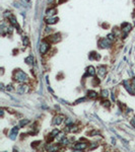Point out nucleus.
I'll return each instance as SVG.
<instances>
[{"label": "nucleus", "mask_w": 135, "mask_h": 152, "mask_svg": "<svg viewBox=\"0 0 135 152\" xmlns=\"http://www.w3.org/2000/svg\"><path fill=\"white\" fill-rule=\"evenodd\" d=\"M14 78L16 81H18V82H25L26 80H28V76H26V74L25 72H22V71L21 70H18V71H16L15 74H14Z\"/></svg>", "instance_id": "nucleus-1"}, {"label": "nucleus", "mask_w": 135, "mask_h": 152, "mask_svg": "<svg viewBox=\"0 0 135 152\" xmlns=\"http://www.w3.org/2000/svg\"><path fill=\"white\" fill-rule=\"evenodd\" d=\"M111 45H112V41L109 38H105L100 41V46L102 48H109V47H111Z\"/></svg>", "instance_id": "nucleus-2"}, {"label": "nucleus", "mask_w": 135, "mask_h": 152, "mask_svg": "<svg viewBox=\"0 0 135 152\" xmlns=\"http://www.w3.org/2000/svg\"><path fill=\"white\" fill-rule=\"evenodd\" d=\"M48 50H49V44L47 42H43L41 44V47H40V52H41V54H45Z\"/></svg>", "instance_id": "nucleus-3"}, {"label": "nucleus", "mask_w": 135, "mask_h": 152, "mask_svg": "<svg viewBox=\"0 0 135 152\" xmlns=\"http://www.w3.org/2000/svg\"><path fill=\"white\" fill-rule=\"evenodd\" d=\"M17 131H18V127H14V128H13V129L11 130L10 134H9V138H10L11 140H15L16 134H17Z\"/></svg>", "instance_id": "nucleus-4"}, {"label": "nucleus", "mask_w": 135, "mask_h": 152, "mask_svg": "<svg viewBox=\"0 0 135 152\" xmlns=\"http://www.w3.org/2000/svg\"><path fill=\"white\" fill-rule=\"evenodd\" d=\"M97 72H99L100 76L104 77L105 75H106V66H104V65L99 66V67H97Z\"/></svg>", "instance_id": "nucleus-5"}, {"label": "nucleus", "mask_w": 135, "mask_h": 152, "mask_svg": "<svg viewBox=\"0 0 135 152\" xmlns=\"http://www.w3.org/2000/svg\"><path fill=\"white\" fill-rule=\"evenodd\" d=\"M121 28H122V30L125 33V35H126V33L129 32V30H131V25H130V23L125 22V23H123V25H122V26H121Z\"/></svg>", "instance_id": "nucleus-6"}, {"label": "nucleus", "mask_w": 135, "mask_h": 152, "mask_svg": "<svg viewBox=\"0 0 135 152\" xmlns=\"http://www.w3.org/2000/svg\"><path fill=\"white\" fill-rule=\"evenodd\" d=\"M74 149L75 150H83V149H85L86 148V144L85 143H77L74 145Z\"/></svg>", "instance_id": "nucleus-7"}, {"label": "nucleus", "mask_w": 135, "mask_h": 152, "mask_svg": "<svg viewBox=\"0 0 135 152\" xmlns=\"http://www.w3.org/2000/svg\"><path fill=\"white\" fill-rule=\"evenodd\" d=\"M63 116H57L54 118V120H53V124L54 125H60L62 123V121H63Z\"/></svg>", "instance_id": "nucleus-8"}, {"label": "nucleus", "mask_w": 135, "mask_h": 152, "mask_svg": "<svg viewBox=\"0 0 135 152\" xmlns=\"http://www.w3.org/2000/svg\"><path fill=\"white\" fill-rule=\"evenodd\" d=\"M48 40H49L51 43H56V42H58V41L60 40V37H59V35H54V36L49 37Z\"/></svg>", "instance_id": "nucleus-9"}, {"label": "nucleus", "mask_w": 135, "mask_h": 152, "mask_svg": "<svg viewBox=\"0 0 135 152\" xmlns=\"http://www.w3.org/2000/svg\"><path fill=\"white\" fill-rule=\"evenodd\" d=\"M26 91H28V87H26L25 85H21L17 88V92L19 94H23L25 92H26Z\"/></svg>", "instance_id": "nucleus-10"}, {"label": "nucleus", "mask_w": 135, "mask_h": 152, "mask_svg": "<svg viewBox=\"0 0 135 152\" xmlns=\"http://www.w3.org/2000/svg\"><path fill=\"white\" fill-rule=\"evenodd\" d=\"M87 95H89V99H96L97 96V93L93 90H89V91H87Z\"/></svg>", "instance_id": "nucleus-11"}, {"label": "nucleus", "mask_w": 135, "mask_h": 152, "mask_svg": "<svg viewBox=\"0 0 135 152\" xmlns=\"http://www.w3.org/2000/svg\"><path fill=\"white\" fill-rule=\"evenodd\" d=\"M58 21V18L57 17H49L47 18V23H49V25H53V23H56Z\"/></svg>", "instance_id": "nucleus-12"}, {"label": "nucleus", "mask_w": 135, "mask_h": 152, "mask_svg": "<svg viewBox=\"0 0 135 152\" xmlns=\"http://www.w3.org/2000/svg\"><path fill=\"white\" fill-rule=\"evenodd\" d=\"M87 74L90 76H93L94 74H96V70H94V68L93 66H89V68H87Z\"/></svg>", "instance_id": "nucleus-13"}, {"label": "nucleus", "mask_w": 135, "mask_h": 152, "mask_svg": "<svg viewBox=\"0 0 135 152\" xmlns=\"http://www.w3.org/2000/svg\"><path fill=\"white\" fill-rule=\"evenodd\" d=\"M46 13H47L48 15L51 16V15H54L55 13H57V10H56V8H50V9L47 10Z\"/></svg>", "instance_id": "nucleus-14"}, {"label": "nucleus", "mask_w": 135, "mask_h": 152, "mask_svg": "<svg viewBox=\"0 0 135 152\" xmlns=\"http://www.w3.org/2000/svg\"><path fill=\"white\" fill-rule=\"evenodd\" d=\"M58 133H59V131L57 130V129H55V130H54V131L52 132V133H51V139H50V141H51V140L53 139L54 137H56V136H57V134H58Z\"/></svg>", "instance_id": "nucleus-15"}, {"label": "nucleus", "mask_w": 135, "mask_h": 152, "mask_svg": "<svg viewBox=\"0 0 135 152\" xmlns=\"http://www.w3.org/2000/svg\"><path fill=\"white\" fill-rule=\"evenodd\" d=\"M22 43L25 46H29V39L26 38V37H25V38L22 39Z\"/></svg>", "instance_id": "nucleus-16"}, {"label": "nucleus", "mask_w": 135, "mask_h": 152, "mask_svg": "<svg viewBox=\"0 0 135 152\" xmlns=\"http://www.w3.org/2000/svg\"><path fill=\"white\" fill-rule=\"evenodd\" d=\"M28 123H29V120H22V121H21V123H19V126L22 127V126H25V125H26Z\"/></svg>", "instance_id": "nucleus-17"}, {"label": "nucleus", "mask_w": 135, "mask_h": 152, "mask_svg": "<svg viewBox=\"0 0 135 152\" xmlns=\"http://www.w3.org/2000/svg\"><path fill=\"white\" fill-rule=\"evenodd\" d=\"M25 62L28 63V64H31V63L33 62V56H30V57H28V58L25 59Z\"/></svg>", "instance_id": "nucleus-18"}, {"label": "nucleus", "mask_w": 135, "mask_h": 152, "mask_svg": "<svg viewBox=\"0 0 135 152\" xmlns=\"http://www.w3.org/2000/svg\"><path fill=\"white\" fill-rule=\"evenodd\" d=\"M108 93H109V92H108V90H103L102 91V96L103 97H108V95H109Z\"/></svg>", "instance_id": "nucleus-19"}, {"label": "nucleus", "mask_w": 135, "mask_h": 152, "mask_svg": "<svg viewBox=\"0 0 135 152\" xmlns=\"http://www.w3.org/2000/svg\"><path fill=\"white\" fill-rule=\"evenodd\" d=\"M108 38H109V39H110L111 41H112V40H114V38H115V36H113L112 33H110V35L108 36Z\"/></svg>", "instance_id": "nucleus-20"}, {"label": "nucleus", "mask_w": 135, "mask_h": 152, "mask_svg": "<svg viewBox=\"0 0 135 152\" xmlns=\"http://www.w3.org/2000/svg\"><path fill=\"white\" fill-rule=\"evenodd\" d=\"M106 103H104V106L105 107H109V106H110V103H109V101H105Z\"/></svg>", "instance_id": "nucleus-21"}, {"label": "nucleus", "mask_w": 135, "mask_h": 152, "mask_svg": "<svg viewBox=\"0 0 135 152\" xmlns=\"http://www.w3.org/2000/svg\"><path fill=\"white\" fill-rule=\"evenodd\" d=\"M67 142H68V140L64 139V140H62V144H67Z\"/></svg>", "instance_id": "nucleus-22"}, {"label": "nucleus", "mask_w": 135, "mask_h": 152, "mask_svg": "<svg viewBox=\"0 0 135 152\" xmlns=\"http://www.w3.org/2000/svg\"><path fill=\"white\" fill-rule=\"evenodd\" d=\"M131 124L134 125V126H135V118H133V119L131 120Z\"/></svg>", "instance_id": "nucleus-23"}, {"label": "nucleus", "mask_w": 135, "mask_h": 152, "mask_svg": "<svg viewBox=\"0 0 135 152\" xmlns=\"http://www.w3.org/2000/svg\"><path fill=\"white\" fill-rule=\"evenodd\" d=\"M132 90H133V93H135V82H134L133 86H132Z\"/></svg>", "instance_id": "nucleus-24"}, {"label": "nucleus", "mask_w": 135, "mask_h": 152, "mask_svg": "<svg viewBox=\"0 0 135 152\" xmlns=\"http://www.w3.org/2000/svg\"><path fill=\"white\" fill-rule=\"evenodd\" d=\"M53 1H54V0H48V2H49V3H53Z\"/></svg>", "instance_id": "nucleus-25"}, {"label": "nucleus", "mask_w": 135, "mask_h": 152, "mask_svg": "<svg viewBox=\"0 0 135 152\" xmlns=\"http://www.w3.org/2000/svg\"><path fill=\"white\" fill-rule=\"evenodd\" d=\"M134 82H135V78H134Z\"/></svg>", "instance_id": "nucleus-26"}]
</instances>
